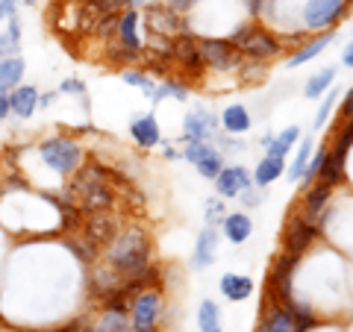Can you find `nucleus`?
I'll use <instances>...</instances> for the list:
<instances>
[{
    "label": "nucleus",
    "mask_w": 353,
    "mask_h": 332,
    "mask_svg": "<svg viewBox=\"0 0 353 332\" xmlns=\"http://www.w3.org/2000/svg\"><path fill=\"white\" fill-rule=\"evenodd\" d=\"M112 180V171L103 168L101 162H88L80 165L77 174H71V197L77 209L83 215H94V212H112L118 203V191L115 185L109 183Z\"/></svg>",
    "instance_id": "f257e3e1"
},
{
    "label": "nucleus",
    "mask_w": 353,
    "mask_h": 332,
    "mask_svg": "<svg viewBox=\"0 0 353 332\" xmlns=\"http://www.w3.org/2000/svg\"><path fill=\"white\" fill-rule=\"evenodd\" d=\"M153 259V247H150V236L141 224H127L118 229L115 241L106 247V262L124 276H136L150 264Z\"/></svg>",
    "instance_id": "f03ea898"
},
{
    "label": "nucleus",
    "mask_w": 353,
    "mask_h": 332,
    "mask_svg": "<svg viewBox=\"0 0 353 332\" xmlns=\"http://www.w3.org/2000/svg\"><path fill=\"white\" fill-rule=\"evenodd\" d=\"M39 156L44 162V168H50L57 176H71L85 162V150L71 136H53L39 145Z\"/></svg>",
    "instance_id": "7ed1b4c3"
},
{
    "label": "nucleus",
    "mask_w": 353,
    "mask_h": 332,
    "mask_svg": "<svg viewBox=\"0 0 353 332\" xmlns=\"http://www.w3.org/2000/svg\"><path fill=\"white\" fill-rule=\"evenodd\" d=\"M230 41L241 50L245 59H259V62H268L274 56H280V50H283V41L274 36L271 30H265L259 24H241Z\"/></svg>",
    "instance_id": "20e7f679"
},
{
    "label": "nucleus",
    "mask_w": 353,
    "mask_h": 332,
    "mask_svg": "<svg viewBox=\"0 0 353 332\" xmlns=\"http://www.w3.org/2000/svg\"><path fill=\"white\" fill-rule=\"evenodd\" d=\"M165 315V297L162 289H145L132 294L130 300V326L132 332H157Z\"/></svg>",
    "instance_id": "39448f33"
},
{
    "label": "nucleus",
    "mask_w": 353,
    "mask_h": 332,
    "mask_svg": "<svg viewBox=\"0 0 353 332\" xmlns=\"http://www.w3.org/2000/svg\"><path fill=\"white\" fill-rule=\"evenodd\" d=\"M197 50H201V59L206 68L221 74L236 71L241 65V50L230 39H197Z\"/></svg>",
    "instance_id": "423d86ee"
},
{
    "label": "nucleus",
    "mask_w": 353,
    "mask_h": 332,
    "mask_svg": "<svg viewBox=\"0 0 353 332\" xmlns=\"http://www.w3.org/2000/svg\"><path fill=\"white\" fill-rule=\"evenodd\" d=\"M297 262H301V256H292V253H280L277 262H274V268L268 271V291L274 300L280 303H292L294 300V271H297Z\"/></svg>",
    "instance_id": "0eeeda50"
},
{
    "label": "nucleus",
    "mask_w": 353,
    "mask_h": 332,
    "mask_svg": "<svg viewBox=\"0 0 353 332\" xmlns=\"http://www.w3.org/2000/svg\"><path fill=\"white\" fill-rule=\"evenodd\" d=\"M347 9V0H306L303 3V27L312 32L333 30Z\"/></svg>",
    "instance_id": "6e6552de"
},
{
    "label": "nucleus",
    "mask_w": 353,
    "mask_h": 332,
    "mask_svg": "<svg viewBox=\"0 0 353 332\" xmlns=\"http://www.w3.org/2000/svg\"><path fill=\"white\" fill-rule=\"evenodd\" d=\"M145 21H148V32L157 39H176L180 32H185L183 15L174 12L168 3H148Z\"/></svg>",
    "instance_id": "1a4fd4ad"
},
{
    "label": "nucleus",
    "mask_w": 353,
    "mask_h": 332,
    "mask_svg": "<svg viewBox=\"0 0 353 332\" xmlns=\"http://www.w3.org/2000/svg\"><path fill=\"white\" fill-rule=\"evenodd\" d=\"M318 236H321V232L315 229L312 220H306L301 215H292V220L285 224V232H283V250L292 253V256H303Z\"/></svg>",
    "instance_id": "9d476101"
},
{
    "label": "nucleus",
    "mask_w": 353,
    "mask_h": 332,
    "mask_svg": "<svg viewBox=\"0 0 353 332\" xmlns=\"http://www.w3.org/2000/svg\"><path fill=\"white\" fill-rule=\"evenodd\" d=\"M183 156L194 165V171L203 176V180H215L224 168V159H221V153L209 145V141H189L183 150Z\"/></svg>",
    "instance_id": "9b49d317"
},
{
    "label": "nucleus",
    "mask_w": 353,
    "mask_h": 332,
    "mask_svg": "<svg viewBox=\"0 0 353 332\" xmlns=\"http://www.w3.org/2000/svg\"><path fill=\"white\" fill-rule=\"evenodd\" d=\"M80 229H83V236L88 241H94L101 250H106L115 241V236H118L121 220L112 212H94V215H85L83 218V227Z\"/></svg>",
    "instance_id": "f8f14e48"
},
{
    "label": "nucleus",
    "mask_w": 353,
    "mask_h": 332,
    "mask_svg": "<svg viewBox=\"0 0 353 332\" xmlns=\"http://www.w3.org/2000/svg\"><path fill=\"white\" fill-rule=\"evenodd\" d=\"M121 285H124V276H121L106 259H97L94 264H88V294L97 297V300H106L109 294H115Z\"/></svg>",
    "instance_id": "ddd939ff"
},
{
    "label": "nucleus",
    "mask_w": 353,
    "mask_h": 332,
    "mask_svg": "<svg viewBox=\"0 0 353 332\" xmlns=\"http://www.w3.org/2000/svg\"><path fill=\"white\" fill-rule=\"evenodd\" d=\"M256 332H294V315H292L289 303L274 300V297L265 291V303H262Z\"/></svg>",
    "instance_id": "4468645a"
},
{
    "label": "nucleus",
    "mask_w": 353,
    "mask_h": 332,
    "mask_svg": "<svg viewBox=\"0 0 353 332\" xmlns=\"http://www.w3.org/2000/svg\"><path fill=\"white\" fill-rule=\"evenodd\" d=\"M215 191L218 197H239L245 188L253 185V174L248 168H241V165H230V168H221V174L215 176Z\"/></svg>",
    "instance_id": "2eb2a0df"
},
{
    "label": "nucleus",
    "mask_w": 353,
    "mask_h": 332,
    "mask_svg": "<svg viewBox=\"0 0 353 332\" xmlns=\"http://www.w3.org/2000/svg\"><path fill=\"white\" fill-rule=\"evenodd\" d=\"M139 27H141V15L139 9H121L118 12V27H115V39L121 48H127L132 53H141L145 44H141V36H139Z\"/></svg>",
    "instance_id": "dca6fc26"
},
{
    "label": "nucleus",
    "mask_w": 353,
    "mask_h": 332,
    "mask_svg": "<svg viewBox=\"0 0 353 332\" xmlns=\"http://www.w3.org/2000/svg\"><path fill=\"white\" fill-rule=\"evenodd\" d=\"M130 136L132 141L141 147V150H153V147H159L162 145V129H159V121L153 112L148 115H139V118H132V124H130Z\"/></svg>",
    "instance_id": "f3484780"
},
{
    "label": "nucleus",
    "mask_w": 353,
    "mask_h": 332,
    "mask_svg": "<svg viewBox=\"0 0 353 332\" xmlns=\"http://www.w3.org/2000/svg\"><path fill=\"white\" fill-rule=\"evenodd\" d=\"M221 121L212 115V112H206V109H194V112L185 115L183 121V136L185 141H209L212 138V132L218 129Z\"/></svg>",
    "instance_id": "a211bd4d"
},
{
    "label": "nucleus",
    "mask_w": 353,
    "mask_h": 332,
    "mask_svg": "<svg viewBox=\"0 0 353 332\" xmlns=\"http://www.w3.org/2000/svg\"><path fill=\"white\" fill-rule=\"evenodd\" d=\"M39 88L36 85H27V83H21L18 88H12L9 92V115H15L21 121H27L36 115V109H39Z\"/></svg>",
    "instance_id": "6ab92c4d"
},
{
    "label": "nucleus",
    "mask_w": 353,
    "mask_h": 332,
    "mask_svg": "<svg viewBox=\"0 0 353 332\" xmlns=\"http://www.w3.org/2000/svg\"><path fill=\"white\" fill-rule=\"evenodd\" d=\"M330 197H333V185H327V183H321V180H315L312 185L306 188V194H303L301 218H306V220H312V224H315V218L327 209Z\"/></svg>",
    "instance_id": "aec40b11"
},
{
    "label": "nucleus",
    "mask_w": 353,
    "mask_h": 332,
    "mask_svg": "<svg viewBox=\"0 0 353 332\" xmlns=\"http://www.w3.org/2000/svg\"><path fill=\"white\" fill-rule=\"evenodd\" d=\"M62 245L68 247L74 253V259L80 262V264H94L97 259H101V247L94 245V241H88L85 236H80V232H65L62 236Z\"/></svg>",
    "instance_id": "412c9836"
},
{
    "label": "nucleus",
    "mask_w": 353,
    "mask_h": 332,
    "mask_svg": "<svg viewBox=\"0 0 353 332\" xmlns=\"http://www.w3.org/2000/svg\"><path fill=\"white\" fill-rule=\"evenodd\" d=\"M215 250H218V232L215 227L201 229V236L194 241V253H192V268H209L215 262Z\"/></svg>",
    "instance_id": "4be33fe9"
},
{
    "label": "nucleus",
    "mask_w": 353,
    "mask_h": 332,
    "mask_svg": "<svg viewBox=\"0 0 353 332\" xmlns=\"http://www.w3.org/2000/svg\"><path fill=\"white\" fill-rule=\"evenodd\" d=\"M221 229H224L230 245H245L253 232V220L245 212H227L224 220H221Z\"/></svg>",
    "instance_id": "5701e85b"
},
{
    "label": "nucleus",
    "mask_w": 353,
    "mask_h": 332,
    "mask_svg": "<svg viewBox=\"0 0 353 332\" xmlns=\"http://www.w3.org/2000/svg\"><path fill=\"white\" fill-rule=\"evenodd\" d=\"M218 289H221V294H224L227 300L241 303V300H248V297L253 294V280L245 276V273H224L221 276V282H218Z\"/></svg>",
    "instance_id": "b1692460"
},
{
    "label": "nucleus",
    "mask_w": 353,
    "mask_h": 332,
    "mask_svg": "<svg viewBox=\"0 0 353 332\" xmlns=\"http://www.w3.org/2000/svg\"><path fill=\"white\" fill-rule=\"evenodd\" d=\"M297 141H301V127H285L280 136H262V147L268 156H283L285 159V153H289Z\"/></svg>",
    "instance_id": "393cba45"
},
{
    "label": "nucleus",
    "mask_w": 353,
    "mask_h": 332,
    "mask_svg": "<svg viewBox=\"0 0 353 332\" xmlns=\"http://www.w3.org/2000/svg\"><path fill=\"white\" fill-rule=\"evenodd\" d=\"M330 41H333V30H327V32H321L318 39L301 44V48H297V50L292 53V56L285 59V65H289V68H301V65H306L309 59H315L318 53H324V48H327Z\"/></svg>",
    "instance_id": "a878e982"
},
{
    "label": "nucleus",
    "mask_w": 353,
    "mask_h": 332,
    "mask_svg": "<svg viewBox=\"0 0 353 332\" xmlns=\"http://www.w3.org/2000/svg\"><path fill=\"white\" fill-rule=\"evenodd\" d=\"M283 174H285V159L283 156H268V153H265L262 162L256 165V171H253V183H256L259 188H268L271 183H277Z\"/></svg>",
    "instance_id": "bb28decb"
},
{
    "label": "nucleus",
    "mask_w": 353,
    "mask_h": 332,
    "mask_svg": "<svg viewBox=\"0 0 353 332\" xmlns=\"http://www.w3.org/2000/svg\"><path fill=\"white\" fill-rule=\"evenodd\" d=\"M24 74H27V65L21 56H9V59H0V92H12L24 83Z\"/></svg>",
    "instance_id": "cd10ccee"
},
{
    "label": "nucleus",
    "mask_w": 353,
    "mask_h": 332,
    "mask_svg": "<svg viewBox=\"0 0 353 332\" xmlns=\"http://www.w3.org/2000/svg\"><path fill=\"white\" fill-rule=\"evenodd\" d=\"M221 127H224V132H230V136H241V132L250 129V112L241 103H233L224 109V115L218 118Z\"/></svg>",
    "instance_id": "c85d7f7f"
},
{
    "label": "nucleus",
    "mask_w": 353,
    "mask_h": 332,
    "mask_svg": "<svg viewBox=\"0 0 353 332\" xmlns=\"http://www.w3.org/2000/svg\"><path fill=\"white\" fill-rule=\"evenodd\" d=\"M333 83H336V68L318 71V74H312V76L306 80V85H303V97H309V101H318V97H324L327 88H333Z\"/></svg>",
    "instance_id": "c756f323"
},
{
    "label": "nucleus",
    "mask_w": 353,
    "mask_h": 332,
    "mask_svg": "<svg viewBox=\"0 0 353 332\" xmlns=\"http://www.w3.org/2000/svg\"><path fill=\"white\" fill-rule=\"evenodd\" d=\"M309 156H312V138H301V141H297V153H294L292 168H285V176H289L292 183H297V180H301V176H303Z\"/></svg>",
    "instance_id": "7c9ffc66"
},
{
    "label": "nucleus",
    "mask_w": 353,
    "mask_h": 332,
    "mask_svg": "<svg viewBox=\"0 0 353 332\" xmlns=\"http://www.w3.org/2000/svg\"><path fill=\"white\" fill-rule=\"evenodd\" d=\"M165 97H176V101H185V97H189V85L180 83V80H171V76H168V80H165L162 85H157V92L150 94V103L159 106Z\"/></svg>",
    "instance_id": "2f4dec72"
},
{
    "label": "nucleus",
    "mask_w": 353,
    "mask_h": 332,
    "mask_svg": "<svg viewBox=\"0 0 353 332\" xmlns=\"http://www.w3.org/2000/svg\"><path fill=\"white\" fill-rule=\"evenodd\" d=\"M197 326L201 332H221V309L215 306V300H203L197 309Z\"/></svg>",
    "instance_id": "473e14b6"
},
{
    "label": "nucleus",
    "mask_w": 353,
    "mask_h": 332,
    "mask_svg": "<svg viewBox=\"0 0 353 332\" xmlns=\"http://www.w3.org/2000/svg\"><path fill=\"white\" fill-rule=\"evenodd\" d=\"M350 147H353V118H347L345 124L339 127V136H336V145H333V150H330V156L347 162Z\"/></svg>",
    "instance_id": "72a5a7b5"
},
{
    "label": "nucleus",
    "mask_w": 353,
    "mask_h": 332,
    "mask_svg": "<svg viewBox=\"0 0 353 332\" xmlns=\"http://www.w3.org/2000/svg\"><path fill=\"white\" fill-rule=\"evenodd\" d=\"M121 80H124L127 85L141 88V92L148 94V101H150V94L157 92V85H153L150 74H148V71H141V68H121Z\"/></svg>",
    "instance_id": "f704fd0d"
},
{
    "label": "nucleus",
    "mask_w": 353,
    "mask_h": 332,
    "mask_svg": "<svg viewBox=\"0 0 353 332\" xmlns=\"http://www.w3.org/2000/svg\"><path fill=\"white\" fill-rule=\"evenodd\" d=\"M327 153H330V147H318V153H312V156H309L306 171H303V176H301V180H303L306 185H312V183L318 180V174H321L324 162H327Z\"/></svg>",
    "instance_id": "c9c22d12"
},
{
    "label": "nucleus",
    "mask_w": 353,
    "mask_h": 332,
    "mask_svg": "<svg viewBox=\"0 0 353 332\" xmlns=\"http://www.w3.org/2000/svg\"><path fill=\"white\" fill-rule=\"evenodd\" d=\"M336 97H339V88H327L324 92L321 106H318V115L312 121V129H321L327 124V118H330V112H333V106H336Z\"/></svg>",
    "instance_id": "e433bc0d"
},
{
    "label": "nucleus",
    "mask_w": 353,
    "mask_h": 332,
    "mask_svg": "<svg viewBox=\"0 0 353 332\" xmlns=\"http://www.w3.org/2000/svg\"><path fill=\"white\" fill-rule=\"evenodd\" d=\"M227 215V209H224V197H212V200H206V224L209 227H215L221 224Z\"/></svg>",
    "instance_id": "4c0bfd02"
},
{
    "label": "nucleus",
    "mask_w": 353,
    "mask_h": 332,
    "mask_svg": "<svg viewBox=\"0 0 353 332\" xmlns=\"http://www.w3.org/2000/svg\"><path fill=\"white\" fill-rule=\"evenodd\" d=\"M9 56H21V39L0 32V59H9Z\"/></svg>",
    "instance_id": "58836bf2"
},
{
    "label": "nucleus",
    "mask_w": 353,
    "mask_h": 332,
    "mask_svg": "<svg viewBox=\"0 0 353 332\" xmlns=\"http://www.w3.org/2000/svg\"><path fill=\"white\" fill-rule=\"evenodd\" d=\"M239 68H241V76H245V80H262L265 62H259V59H248L245 65H239Z\"/></svg>",
    "instance_id": "ea45409f"
},
{
    "label": "nucleus",
    "mask_w": 353,
    "mask_h": 332,
    "mask_svg": "<svg viewBox=\"0 0 353 332\" xmlns=\"http://www.w3.org/2000/svg\"><path fill=\"white\" fill-rule=\"evenodd\" d=\"M59 92H62V94H80V97H83V94H85V83H83V80H74V76H68V80H62V83H59Z\"/></svg>",
    "instance_id": "a19ab883"
},
{
    "label": "nucleus",
    "mask_w": 353,
    "mask_h": 332,
    "mask_svg": "<svg viewBox=\"0 0 353 332\" xmlns=\"http://www.w3.org/2000/svg\"><path fill=\"white\" fill-rule=\"evenodd\" d=\"M239 197H241V203H245V206H259V203H262V191H259V185H256V188H253V185H250V188H245V191H241Z\"/></svg>",
    "instance_id": "79ce46f5"
},
{
    "label": "nucleus",
    "mask_w": 353,
    "mask_h": 332,
    "mask_svg": "<svg viewBox=\"0 0 353 332\" xmlns=\"http://www.w3.org/2000/svg\"><path fill=\"white\" fill-rule=\"evenodd\" d=\"M18 12V0H0V21L12 18Z\"/></svg>",
    "instance_id": "37998d69"
},
{
    "label": "nucleus",
    "mask_w": 353,
    "mask_h": 332,
    "mask_svg": "<svg viewBox=\"0 0 353 332\" xmlns=\"http://www.w3.org/2000/svg\"><path fill=\"white\" fill-rule=\"evenodd\" d=\"M271 0H248V12L253 15V18H259L262 12H265V6H268Z\"/></svg>",
    "instance_id": "c03bdc74"
},
{
    "label": "nucleus",
    "mask_w": 353,
    "mask_h": 332,
    "mask_svg": "<svg viewBox=\"0 0 353 332\" xmlns=\"http://www.w3.org/2000/svg\"><path fill=\"white\" fill-rule=\"evenodd\" d=\"M168 6L174 9V12H180V15H185L189 9L194 6V0H168Z\"/></svg>",
    "instance_id": "a18cd8bd"
},
{
    "label": "nucleus",
    "mask_w": 353,
    "mask_h": 332,
    "mask_svg": "<svg viewBox=\"0 0 353 332\" xmlns=\"http://www.w3.org/2000/svg\"><path fill=\"white\" fill-rule=\"evenodd\" d=\"M341 118H353V88H350V92L345 94V101H341Z\"/></svg>",
    "instance_id": "49530a36"
},
{
    "label": "nucleus",
    "mask_w": 353,
    "mask_h": 332,
    "mask_svg": "<svg viewBox=\"0 0 353 332\" xmlns=\"http://www.w3.org/2000/svg\"><path fill=\"white\" fill-rule=\"evenodd\" d=\"M221 147H224V153H239L241 150V141L230 138V136H221Z\"/></svg>",
    "instance_id": "de8ad7c7"
},
{
    "label": "nucleus",
    "mask_w": 353,
    "mask_h": 332,
    "mask_svg": "<svg viewBox=\"0 0 353 332\" xmlns=\"http://www.w3.org/2000/svg\"><path fill=\"white\" fill-rule=\"evenodd\" d=\"M57 97H59V92H44V94H39V109L53 106V103H57Z\"/></svg>",
    "instance_id": "09e8293b"
},
{
    "label": "nucleus",
    "mask_w": 353,
    "mask_h": 332,
    "mask_svg": "<svg viewBox=\"0 0 353 332\" xmlns=\"http://www.w3.org/2000/svg\"><path fill=\"white\" fill-rule=\"evenodd\" d=\"M6 118H9V94L0 92V121H6Z\"/></svg>",
    "instance_id": "8fccbe9b"
},
{
    "label": "nucleus",
    "mask_w": 353,
    "mask_h": 332,
    "mask_svg": "<svg viewBox=\"0 0 353 332\" xmlns=\"http://www.w3.org/2000/svg\"><path fill=\"white\" fill-rule=\"evenodd\" d=\"M341 65H345V68H353V41L347 44V50L341 53Z\"/></svg>",
    "instance_id": "3c124183"
},
{
    "label": "nucleus",
    "mask_w": 353,
    "mask_h": 332,
    "mask_svg": "<svg viewBox=\"0 0 353 332\" xmlns=\"http://www.w3.org/2000/svg\"><path fill=\"white\" fill-rule=\"evenodd\" d=\"M148 6V0H127V9H141Z\"/></svg>",
    "instance_id": "603ef678"
},
{
    "label": "nucleus",
    "mask_w": 353,
    "mask_h": 332,
    "mask_svg": "<svg viewBox=\"0 0 353 332\" xmlns=\"http://www.w3.org/2000/svg\"><path fill=\"white\" fill-rule=\"evenodd\" d=\"M162 153H165V159H176V156H180V153H176V150H174L171 145H168V147H165Z\"/></svg>",
    "instance_id": "864d4df0"
},
{
    "label": "nucleus",
    "mask_w": 353,
    "mask_h": 332,
    "mask_svg": "<svg viewBox=\"0 0 353 332\" xmlns=\"http://www.w3.org/2000/svg\"><path fill=\"white\" fill-rule=\"evenodd\" d=\"M18 3H24V6H36V0H18Z\"/></svg>",
    "instance_id": "5fc2aeb1"
},
{
    "label": "nucleus",
    "mask_w": 353,
    "mask_h": 332,
    "mask_svg": "<svg viewBox=\"0 0 353 332\" xmlns=\"http://www.w3.org/2000/svg\"><path fill=\"white\" fill-rule=\"evenodd\" d=\"M350 32H353V27H350Z\"/></svg>",
    "instance_id": "6e6d98bb"
}]
</instances>
